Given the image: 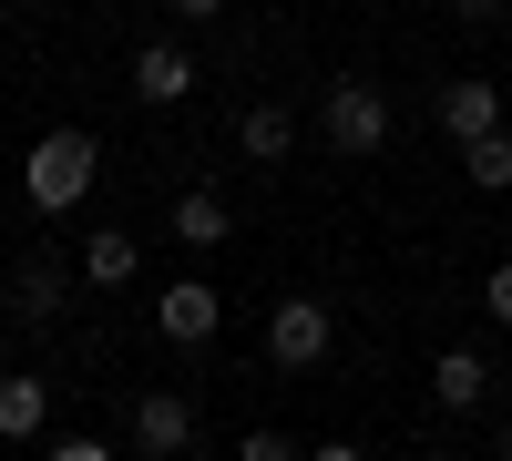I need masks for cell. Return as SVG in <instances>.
Segmentation results:
<instances>
[{
    "label": "cell",
    "mask_w": 512,
    "mask_h": 461,
    "mask_svg": "<svg viewBox=\"0 0 512 461\" xmlns=\"http://www.w3.org/2000/svg\"><path fill=\"white\" fill-rule=\"evenodd\" d=\"M41 451H52V461H103L113 441H103V431H52V441H41Z\"/></svg>",
    "instance_id": "cell-15"
},
{
    "label": "cell",
    "mask_w": 512,
    "mask_h": 461,
    "mask_svg": "<svg viewBox=\"0 0 512 461\" xmlns=\"http://www.w3.org/2000/svg\"><path fill=\"white\" fill-rule=\"evenodd\" d=\"M41 410H52V390L31 369H0V441H41Z\"/></svg>",
    "instance_id": "cell-9"
},
{
    "label": "cell",
    "mask_w": 512,
    "mask_h": 461,
    "mask_svg": "<svg viewBox=\"0 0 512 461\" xmlns=\"http://www.w3.org/2000/svg\"><path fill=\"white\" fill-rule=\"evenodd\" d=\"M82 277H93V287H134V277H144V246L123 236V226H103V236H82Z\"/></svg>",
    "instance_id": "cell-10"
},
{
    "label": "cell",
    "mask_w": 512,
    "mask_h": 461,
    "mask_svg": "<svg viewBox=\"0 0 512 461\" xmlns=\"http://www.w3.org/2000/svg\"><path fill=\"white\" fill-rule=\"evenodd\" d=\"M431 400L451 410V421H461V410H482V400H492V359H482V349H441V369H431Z\"/></svg>",
    "instance_id": "cell-7"
},
{
    "label": "cell",
    "mask_w": 512,
    "mask_h": 461,
    "mask_svg": "<svg viewBox=\"0 0 512 461\" xmlns=\"http://www.w3.org/2000/svg\"><path fill=\"white\" fill-rule=\"evenodd\" d=\"M287 144H297V123H287L277 103H246V113H236V154H246V164H287Z\"/></svg>",
    "instance_id": "cell-11"
},
{
    "label": "cell",
    "mask_w": 512,
    "mask_h": 461,
    "mask_svg": "<svg viewBox=\"0 0 512 461\" xmlns=\"http://www.w3.org/2000/svg\"><path fill=\"white\" fill-rule=\"evenodd\" d=\"M93 175H103V144L82 134V123H52V134L21 154V195L41 205V216H72V205L93 195Z\"/></svg>",
    "instance_id": "cell-1"
},
{
    "label": "cell",
    "mask_w": 512,
    "mask_h": 461,
    "mask_svg": "<svg viewBox=\"0 0 512 461\" xmlns=\"http://www.w3.org/2000/svg\"><path fill=\"white\" fill-rule=\"evenodd\" d=\"M154 328H164V339H175V349H205V339H216V328H226V298H216V287H205V277H175V287H164V298H154Z\"/></svg>",
    "instance_id": "cell-5"
},
{
    "label": "cell",
    "mask_w": 512,
    "mask_h": 461,
    "mask_svg": "<svg viewBox=\"0 0 512 461\" xmlns=\"http://www.w3.org/2000/svg\"><path fill=\"white\" fill-rule=\"evenodd\" d=\"M502 82H441V134L451 144H472V134H502Z\"/></svg>",
    "instance_id": "cell-6"
},
{
    "label": "cell",
    "mask_w": 512,
    "mask_h": 461,
    "mask_svg": "<svg viewBox=\"0 0 512 461\" xmlns=\"http://www.w3.org/2000/svg\"><path fill=\"white\" fill-rule=\"evenodd\" d=\"M318 134H328L338 154H379V144H390V103H379L369 82L349 72V82H328V103H318Z\"/></svg>",
    "instance_id": "cell-3"
},
{
    "label": "cell",
    "mask_w": 512,
    "mask_h": 461,
    "mask_svg": "<svg viewBox=\"0 0 512 461\" xmlns=\"http://www.w3.org/2000/svg\"><path fill=\"white\" fill-rule=\"evenodd\" d=\"M175 236H185V246H226V236H236V216H226V195H216V185H195V195H175Z\"/></svg>",
    "instance_id": "cell-12"
},
{
    "label": "cell",
    "mask_w": 512,
    "mask_h": 461,
    "mask_svg": "<svg viewBox=\"0 0 512 461\" xmlns=\"http://www.w3.org/2000/svg\"><path fill=\"white\" fill-rule=\"evenodd\" d=\"M134 93L144 103H185L195 93V62L175 52V41H144V52H134Z\"/></svg>",
    "instance_id": "cell-8"
},
{
    "label": "cell",
    "mask_w": 512,
    "mask_h": 461,
    "mask_svg": "<svg viewBox=\"0 0 512 461\" xmlns=\"http://www.w3.org/2000/svg\"><path fill=\"white\" fill-rule=\"evenodd\" d=\"M451 11H461V21H492V11H502V0H451Z\"/></svg>",
    "instance_id": "cell-18"
},
{
    "label": "cell",
    "mask_w": 512,
    "mask_h": 461,
    "mask_svg": "<svg viewBox=\"0 0 512 461\" xmlns=\"http://www.w3.org/2000/svg\"><path fill=\"white\" fill-rule=\"evenodd\" d=\"M328 349H338L328 298H277V308H267V359H277V369H318Z\"/></svg>",
    "instance_id": "cell-2"
},
{
    "label": "cell",
    "mask_w": 512,
    "mask_h": 461,
    "mask_svg": "<svg viewBox=\"0 0 512 461\" xmlns=\"http://www.w3.org/2000/svg\"><path fill=\"white\" fill-rule=\"evenodd\" d=\"M482 308H492V318H502V328H512V257H502V267H492V277H482Z\"/></svg>",
    "instance_id": "cell-16"
},
{
    "label": "cell",
    "mask_w": 512,
    "mask_h": 461,
    "mask_svg": "<svg viewBox=\"0 0 512 461\" xmlns=\"http://www.w3.org/2000/svg\"><path fill=\"white\" fill-rule=\"evenodd\" d=\"M195 441H205V421H195L185 390H144V400H134V451H144V461H185Z\"/></svg>",
    "instance_id": "cell-4"
},
{
    "label": "cell",
    "mask_w": 512,
    "mask_h": 461,
    "mask_svg": "<svg viewBox=\"0 0 512 461\" xmlns=\"http://www.w3.org/2000/svg\"><path fill=\"white\" fill-rule=\"evenodd\" d=\"M492 441H502V451H512V421H502V431H492Z\"/></svg>",
    "instance_id": "cell-19"
},
{
    "label": "cell",
    "mask_w": 512,
    "mask_h": 461,
    "mask_svg": "<svg viewBox=\"0 0 512 461\" xmlns=\"http://www.w3.org/2000/svg\"><path fill=\"white\" fill-rule=\"evenodd\" d=\"M11 298H21V318H52V308H62V267H31Z\"/></svg>",
    "instance_id": "cell-14"
},
{
    "label": "cell",
    "mask_w": 512,
    "mask_h": 461,
    "mask_svg": "<svg viewBox=\"0 0 512 461\" xmlns=\"http://www.w3.org/2000/svg\"><path fill=\"white\" fill-rule=\"evenodd\" d=\"M502 103H512V82H502Z\"/></svg>",
    "instance_id": "cell-20"
},
{
    "label": "cell",
    "mask_w": 512,
    "mask_h": 461,
    "mask_svg": "<svg viewBox=\"0 0 512 461\" xmlns=\"http://www.w3.org/2000/svg\"><path fill=\"white\" fill-rule=\"evenodd\" d=\"M461 164H472L482 195H502V185H512V134H472V144H461Z\"/></svg>",
    "instance_id": "cell-13"
},
{
    "label": "cell",
    "mask_w": 512,
    "mask_h": 461,
    "mask_svg": "<svg viewBox=\"0 0 512 461\" xmlns=\"http://www.w3.org/2000/svg\"><path fill=\"white\" fill-rule=\"evenodd\" d=\"M175 11H185V21H216V11H226V0H175Z\"/></svg>",
    "instance_id": "cell-17"
}]
</instances>
